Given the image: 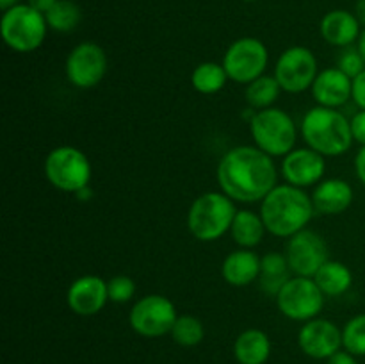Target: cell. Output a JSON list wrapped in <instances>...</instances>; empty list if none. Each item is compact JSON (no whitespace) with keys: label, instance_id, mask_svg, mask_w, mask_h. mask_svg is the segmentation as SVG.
I'll list each match as a JSON object with an SVG mask.
<instances>
[{"label":"cell","instance_id":"obj_36","mask_svg":"<svg viewBox=\"0 0 365 364\" xmlns=\"http://www.w3.org/2000/svg\"><path fill=\"white\" fill-rule=\"evenodd\" d=\"M56 2L57 0H29L27 4L31 7H34L36 11H39V13L46 14L53 6H56Z\"/></svg>","mask_w":365,"mask_h":364},{"label":"cell","instance_id":"obj_35","mask_svg":"<svg viewBox=\"0 0 365 364\" xmlns=\"http://www.w3.org/2000/svg\"><path fill=\"white\" fill-rule=\"evenodd\" d=\"M355 171H356V177L360 178V182L365 186V146L359 150L355 157Z\"/></svg>","mask_w":365,"mask_h":364},{"label":"cell","instance_id":"obj_11","mask_svg":"<svg viewBox=\"0 0 365 364\" xmlns=\"http://www.w3.org/2000/svg\"><path fill=\"white\" fill-rule=\"evenodd\" d=\"M317 74V59L307 46H291L284 50L274 64V79L287 93H302L312 88Z\"/></svg>","mask_w":365,"mask_h":364},{"label":"cell","instance_id":"obj_15","mask_svg":"<svg viewBox=\"0 0 365 364\" xmlns=\"http://www.w3.org/2000/svg\"><path fill=\"white\" fill-rule=\"evenodd\" d=\"M324 171H327L324 156L310 146L291 150L282 163V175L285 182L302 189L319 184L324 178Z\"/></svg>","mask_w":365,"mask_h":364},{"label":"cell","instance_id":"obj_17","mask_svg":"<svg viewBox=\"0 0 365 364\" xmlns=\"http://www.w3.org/2000/svg\"><path fill=\"white\" fill-rule=\"evenodd\" d=\"M310 91L317 106L337 109L353 96V79L337 66L327 68L317 74Z\"/></svg>","mask_w":365,"mask_h":364},{"label":"cell","instance_id":"obj_19","mask_svg":"<svg viewBox=\"0 0 365 364\" xmlns=\"http://www.w3.org/2000/svg\"><path fill=\"white\" fill-rule=\"evenodd\" d=\"M312 202L317 213L328 216L342 214L353 203V188L344 178H323L314 188Z\"/></svg>","mask_w":365,"mask_h":364},{"label":"cell","instance_id":"obj_40","mask_svg":"<svg viewBox=\"0 0 365 364\" xmlns=\"http://www.w3.org/2000/svg\"><path fill=\"white\" fill-rule=\"evenodd\" d=\"M75 195H78V198H81V200H89V198H91L93 191H91V189H89V186H88V188L81 189V191L75 193Z\"/></svg>","mask_w":365,"mask_h":364},{"label":"cell","instance_id":"obj_30","mask_svg":"<svg viewBox=\"0 0 365 364\" xmlns=\"http://www.w3.org/2000/svg\"><path fill=\"white\" fill-rule=\"evenodd\" d=\"M109 300L114 303H127L135 295V282L127 275H116L107 280Z\"/></svg>","mask_w":365,"mask_h":364},{"label":"cell","instance_id":"obj_39","mask_svg":"<svg viewBox=\"0 0 365 364\" xmlns=\"http://www.w3.org/2000/svg\"><path fill=\"white\" fill-rule=\"evenodd\" d=\"M18 4H20V0H0V9L7 11L11 9V7L18 6Z\"/></svg>","mask_w":365,"mask_h":364},{"label":"cell","instance_id":"obj_22","mask_svg":"<svg viewBox=\"0 0 365 364\" xmlns=\"http://www.w3.org/2000/svg\"><path fill=\"white\" fill-rule=\"evenodd\" d=\"M291 268H289L287 257L280 252H269L260 257V275L259 285L262 293L267 296H277L285 282L291 278Z\"/></svg>","mask_w":365,"mask_h":364},{"label":"cell","instance_id":"obj_1","mask_svg":"<svg viewBox=\"0 0 365 364\" xmlns=\"http://www.w3.org/2000/svg\"><path fill=\"white\" fill-rule=\"evenodd\" d=\"M221 191L234 202H262L277 186V166L273 157L257 146H234L223 153L216 170Z\"/></svg>","mask_w":365,"mask_h":364},{"label":"cell","instance_id":"obj_18","mask_svg":"<svg viewBox=\"0 0 365 364\" xmlns=\"http://www.w3.org/2000/svg\"><path fill=\"white\" fill-rule=\"evenodd\" d=\"M360 21L356 20L355 13L346 9H334L327 13L321 20L319 31L321 36L327 43L334 46H351L353 43L359 41L360 34Z\"/></svg>","mask_w":365,"mask_h":364},{"label":"cell","instance_id":"obj_14","mask_svg":"<svg viewBox=\"0 0 365 364\" xmlns=\"http://www.w3.org/2000/svg\"><path fill=\"white\" fill-rule=\"evenodd\" d=\"M298 345L312 359H330L342 348V330L334 321L314 318L299 328Z\"/></svg>","mask_w":365,"mask_h":364},{"label":"cell","instance_id":"obj_31","mask_svg":"<svg viewBox=\"0 0 365 364\" xmlns=\"http://www.w3.org/2000/svg\"><path fill=\"white\" fill-rule=\"evenodd\" d=\"M337 68L344 71L348 77L355 79L365 70V61L356 46H346L337 59Z\"/></svg>","mask_w":365,"mask_h":364},{"label":"cell","instance_id":"obj_13","mask_svg":"<svg viewBox=\"0 0 365 364\" xmlns=\"http://www.w3.org/2000/svg\"><path fill=\"white\" fill-rule=\"evenodd\" d=\"M107 54L93 41L78 43L66 57V77L75 88L89 89L102 82L107 74Z\"/></svg>","mask_w":365,"mask_h":364},{"label":"cell","instance_id":"obj_5","mask_svg":"<svg viewBox=\"0 0 365 364\" xmlns=\"http://www.w3.org/2000/svg\"><path fill=\"white\" fill-rule=\"evenodd\" d=\"M250 134L255 141L257 148L271 157L287 156L294 150L298 139V127L291 114L278 107L255 111L250 120Z\"/></svg>","mask_w":365,"mask_h":364},{"label":"cell","instance_id":"obj_12","mask_svg":"<svg viewBox=\"0 0 365 364\" xmlns=\"http://www.w3.org/2000/svg\"><path fill=\"white\" fill-rule=\"evenodd\" d=\"M285 257L292 275L314 277L328 261V245L321 234L303 228L287 239Z\"/></svg>","mask_w":365,"mask_h":364},{"label":"cell","instance_id":"obj_4","mask_svg":"<svg viewBox=\"0 0 365 364\" xmlns=\"http://www.w3.org/2000/svg\"><path fill=\"white\" fill-rule=\"evenodd\" d=\"M235 213L234 200L223 191L203 193L189 207L187 228L198 241H217L230 232Z\"/></svg>","mask_w":365,"mask_h":364},{"label":"cell","instance_id":"obj_28","mask_svg":"<svg viewBox=\"0 0 365 364\" xmlns=\"http://www.w3.org/2000/svg\"><path fill=\"white\" fill-rule=\"evenodd\" d=\"M170 334L177 345L191 348V346L200 345L203 341L205 328H203V323L198 318L191 316V314H184V316L177 318Z\"/></svg>","mask_w":365,"mask_h":364},{"label":"cell","instance_id":"obj_8","mask_svg":"<svg viewBox=\"0 0 365 364\" xmlns=\"http://www.w3.org/2000/svg\"><path fill=\"white\" fill-rule=\"evenodd\" d=\"M274 298L280 313L294 321L314 320L324 307V293L312 277L292 275Z\"/></svg>","mask_w":365,"mask_h":364},{"label":"cell","instance_id":"obj_21","mask_svg":"<svg viewBox=\"0 0 365 364\" xmlns=\"http://www.w3.org/2000/svg\"><path fill=\"white\" fill-rule=\"evenodd\" d=\"M234 355L239 364H266L271 355L269 335L259 328L241 332L234 343Z\"/></svg>","mask_w":365,"mask_h":364},{"label":"cell","instance_id":"obj_10","mask_svg":"<svg viewBox=\"0 0 365 364\" xmlns=\"http://www.w3.org/2000/svg\"><path fill=\"white\" fill-rule=\"evenodd\" d=\"M175 303L164 295H146L132 305L128 323L143 338H160L170 334L177 321Z\"/></svg>","mask_w":365,"mask_h":364},{"label":"cell","instance_id":"obj_32","mask_svg":"<svg viewBox=\"0 0 365 364\" xmlns=\"http://www.w3.org/2000/svg\"><path fill=\"white\" fill-rule=\"evenodd\" d=\"M349 121H351L353 139H355L356 143H360L362 146H365V111L360 109Z\"/></svg>","mask_w":365,"mask_h":364},{"label":"cell","instance_id":"obj_24","mask_svg":"<svg viewBox=\"0 0 365 364\" xmlns=\"http://www.w3.org/2000/svg\"><path fill=\"white\" fill-rule=\"evenodd\" d=\"M264 232H266V225H264L260 214L253 213V211H237L235 213L230 228L235 245L252 250L253 246L260 245Z\"/></svg>","mask_w":365,"mask_h":364},{"label":"cell","instance_id":"obj_16","mask_svg":"<svg viewBox=\"0 0 365 364\" xmlns=\"http://www.w3.org/2000/svg\"><path fill=\"white\" fill-rule=\"evenodd\" d=\"M66 302L78 316H95L109 302L107 282L96 275H82L68 288Z\"/></svg>","mask_w":365,"mask_h":364},{"label":"cell","instance_id":"obj_41","mask_svg":"<svg viewBox=\"0 0 365 364\" xmlns=\"http://www.w3.org/2000/svg\"><path fill=\"white\" fill-rule=\"evenodd\" d=\"M242 2H257V0H242Z\"/></svg>","mask_w":365,"mask_h":364},{"label":"cell","instance_id":"obj_37","mask_svg":"<svg viewBox=\"0 0 365 364\" xmlns=\"http://www.w3.org/2000/svg\"><path fill=\"white\" fill-rule=\"evenodd\" d=\"M355 16H356V20L360 21V25L365 27V0H356Z\"/></svg>","mask_w":365,"mask_h":364},{"label":"cell","instance_id":"obj_23","mask_svg":"<svg viewBox=\"0 0 365 364\" xmlns=\"http://www.w3.org/2000/svg\"><path fill=\"white\" fill-rule=\"evenodd\" d=\"M312 278L319 285L321 291L324 293V296L344 295L353 284L351 270L344 263H341V261L328 259Z\"/></svg>","mask_w":365,"mask_h":364},{"label":"cell","instance_id":"obj_38","mask_svg":"<svg viewBox=\"0 0 365 364\" xmlns=\"http://www.w3.org/2000/svg\"><path fill=\"white\" fill-rule=\"evenodd\" d=\"M356 49H359V52L362 54V57L365 61V29L362 31V34H360L359 41H356Z\"/></svg>","mask_w":365,"mask_h":364},{"label":"cell","instance_id":"obj_27","mask_svg":"<svg viewBox=\"0 0 365 364\" xmlns=\"http://www.w3.org/2000/svg\"><path fill=\"white\" fill-rule=\"evenodd\" d=\"M48 29L57 32H70L81 24L82 11L73 0H57L56 6L45 14Z\"/></svg>","mask_w":365,"mask_h":364},{"label":"cell","instance_id":"obj_26","mask_svg":"<svg viewBox=\"0 0 365 364\" xmlns=\"http://www.w3.org/2000/svg\"><path fill=\"white\" fill-rule=\"evenodd\" d=\"M284 91V89L280 88V84H278V81L273 77H269V75H262V77H259L257 81L250 82L248 86H246V102H248V106L252 107V109H267V107H273V103L277 102L278 96H280V93Z\"/></svg>","mask_w":365,"mask_h":364},{"label":"cell","instance_id":"obj_2","mask_svg":"<svg viewBox=\"0 0 365 364\" xmlns=\"http://www.w3.org/2000/svg\"><path fill=\"white\" fill-rule=\"evenodd\" d=\"M312 196L292 184L274 186L260 202V218L266 231L277 238H291L296 232L307 228L314 216Z\"/></svg>","mask_w":365,"mask_h":364},{"label":"cell","instance_id":"obj_7","mask_svg":"<svg viewBox=\"0 0 365 364\" xmlns=\"http://www.w3.org/2000/svg\"><path fill=\"white\" fill-rule=\"evenodd\" d=\"M43 170L53 188L66 193H78L88 188L93 173L88 156L70 145L50 150Z\"/></svg>","mask_w":365,"mask_h":364},{"label":"cell","instance_id":"obj_33","mask_svg":"<svg viewBox=\"0 0 365 364\" xmlns=\"http://www.w3.org/2000/svg\"><path fill=\"white\" fill-rule=\"evenodd\" d=\"M353 100L360 109L365 111V70L359 77L353 79Z\"/></svg>","mask_w":365,"mask_h":364},{"label":"cell","instance_id":"obj_25","mask_svg":"<svg viewBox=\"0 0 365 364\" xmlns=\"http://www.w3.org/2000/svg\"><path fill=\"white\" fill-rule=\"evenodd\" d=\"M227 81L228 74L223 64L212 63V61L198 64L191 74L192 88L202 95H216L225 88Z\"/></svg>","mask_w":365,"mask_h":364},{"label":"cell","instance_id":"obj_9","mask_svg":"<svg viewBox=\"0 0 365 364\" xmlns=\"http://www.w3.org/2000/svg\"><path fill=\"white\" fill-rule=\"evenodd\" d=\"M269 63L267 46L257 38H239L227 49L223 66L228 79L237 84H246L262 77Z\"/></svg>","mask_w":365,"mask_h":364},{"label":"cell","instance_id":"obj_34","mask_svg":"<svg viewBox=\"0 0 365 364\" xmlns=\"http://www.w3.org/2000/svg\"><path fill=\"white\" fill-rule=\"evenodd\" d=\"M327 364H359V360H356V355L349 353L348 350L341 348L330 359H327Z\"/></svg>","mask_w":365,"mask_h":364},{"label":"cell","instance_id":"obj_29","mask_svg":"<svg viewBox=\"0 0 365 364\" xmlns=\"http://www.w3.org/2000/svg\"><path fill=\"white\" fill-rule=\"evenodd\" d=\"M342 346L356 357L365 355V314L351 318L342 328Z\"/></svg>","mask_w":365,"mask_h":364},{"label":"cell","instance_id":"obj_3","mask_svg":"<svg viewBox=\"0 0 365 364\" xmlns=\"http://www.w3.org/2000/svg\"><path fill=\"white\" fill-rule=\"evenodd\" d=\"M302 136L307 146L324 157H337L353 145L351 121L337 109L316 106L302 120Z\"/></svg>","mask_w":365,"mask_h":364},{"label":"cell","instance_id":"obj_6","mask_svg":"<svg viewBox=\"0 0 365 364\" xmlns=\"http://www.w3.org/2000/svg\"><path fill=\"white\" fill-rule=\"evenodd\" d=\"M48 31L45 14L36 11L29 4H18L4 11L0 20L2 39L11 50L29 54L43 45Z\"/></svg>","mask_w":365,"mask_h":364},{"label":"cell","instance_id":"obj_20","mask_svg":"<svg viewBox=\"0 0 365 364\" xmlns=\"http://www.w3.org/2000/svg\"><path fill=\"white\" fill-rule=\"evenodd\" d=\"M225 282L234 288H245L255 282L260 275V257L250 248H239L228 253L221 264Z\"/></svg>","mask_w":365,"mask_h":364}]
</instances>
